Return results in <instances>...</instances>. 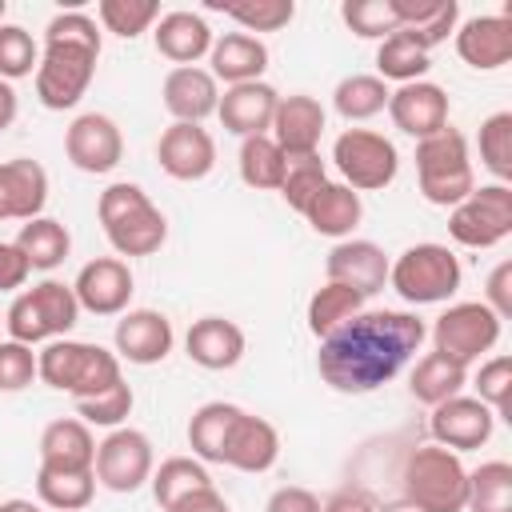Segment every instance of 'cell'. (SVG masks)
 Instances as JSON below:
<instances>
[{"label": "cell", "mask_w": 512, "mask_h": 512, "mask_svg": "<svg viewBox=\"0 0 512 512\" xmlns=\"http://www.w3.org/2000/svg\"><path fill=\"white\" fill-rule=\"evenodd\" d=\"M428 324L416 312L376 308L352 316L344 328L320 340L316 372L332 392L368 396L384 388L424 344Z\"/></svg>", "instance_id": "obj_1"}, {"label": "cell", "mask_w": 512, "mask_h": 512, "mask_svg": "<svg viewBox=\"0 0 512 512\" xmlns=\"http://www.w3.org/2000/svg\"><path fill=\"white\" fill-rule=\"evenodd\" d=\"M100 60V28L88 12H60L44 28V52L36 64V100L48 112L76 108L88 92Z\"/></svg>", "instance_id": "obj_2"}, {"label": "cell", "mask_w": 512, "mask_h": 512, "mask_svg": "<svg viewBox=\"0 0 512 512\" xmlns=\"http://www.w3.org/2000/svg\"><path fill=\"white\" fill-rule=\"evenodd\" d=\"M96 216L116 256H152L168 240V220L140 184H108L96 200Z\"/></svg>", "instance_id": "obj_3"}, {"label": "cell", "mask_w": 512, "mask_h": 512, "mask_svg": "<svg viewBox=\"0 0 512 512\" xmlns=\"http://www.w3.org/2000/svg\"><path fill=\"white\" fill-rule=\"evenodd\" d=\"M36 376L48 388L68 392L72 400H92L124 380L116 352L88 340H68V336L48 340L44 352H36Z\"/></svg>", "instance_id": "obj_4"}, {"label": "cell", "mask_w": 512, "mask_h": 512, "mask_svg": "<svg viewBox=\"0 0 512 512\" xmlns=\"http://www.w3.org/2000/svg\"><path fill=\"white\" fill-rule=\"evenodd\" d=\"M400 488L412 512H464L468 468L440 444H420L400 468Z\"/></svg>", "instance_id": "obj_5"}, {"label": "cell", "mask_w": 512, "mask_h": 512, "mask_svg": "<svg viewBox=\"0 0 512 512\" xmlns=\"http://www.w3.org/2000/svg\"><path fill=\"white\" fill-rule=\"evenodd\" d=\"M76 320H80V304H76L72 284H64V280H40V284L16 292V300L4 312L8 340H20L28 348L68 336L76 328Z\"/></svg>", "instance_id": "obj_6"}, {"label": "cell", "mask_w": 512, "mask_h": 512, "mask_svg": "<svg viewBox=\"0 0 512 512\" xmlns=\"http://www.w3.org/2000/svg\"><path fill=\"white\" fill-rule=\"evenodd\" d=\"M416 180H420L424 200L436 208H456L476 188L468 140L452 124L428 140H416Z\"/></svg>", "instance_id": "obj_7"}, {"label": "cell", "mask_w": 512, "mask_h": 512, "mask_svg": "<svg viewBox=\"0 0 512 512\" xmlns=\"http://www.w3.org/2000/svg\"><path fill=\"white\" fill-rule=\"evenodd\" d=\"M460 260L448 252V244H412L388 264V284L404 304H444L460 288Z\"/></svg>", "instance_id": "obj_8"}, {"label": "cell", "mask_w": 512, "mask_h": 512, "mask_svg": "<svg viewBox=\"0 0 512 512\" xmlns=\"http://www.w3.org/2000/svg\"><path fill=\"white\" fill-rule=\"evenodd\" d=\"M500 316L484 304V300H464V304H448L436 324H432V352H440L444 360L468 368L476 364L484 352L496 348L500 340Z\"/></svg>", "instance_id": "obj_9"}, {"label": "cell", "mask_w": 512, "mask_h": 512, "mask_svg": "<svg viewBox=\"0 0 512 512\" xmlns=\"http://www.w3.org/2000/svg\"><path fill=\"white\" fill-rule=\"evenodd\" d=\"M332 164L340 168L344 184L352 192H380L396 180L400 172V156L396 144L372 128H348L336 136L332 144Z\"/></svg>", "instance_id": "obj_10"}, {"label": "cell", "mask_w": 512, "mask_h": 512, "mask_svg": "<svg viewBox=\"0 0 512 512\" xmlns=\"http://www.w3.org/2000/svg\"><path fill=\"white\" fill-rule=\"evenodd\" d=\"M448 236L464 248H496L512 236V188L480 184L448 212Z\"/></svg>", "instance_id": "obj_11"}, {"label": "cell", "mask_w": 512, "mask_h": 512, "mask_svg": "<svg viewBox=\"0 0 512 512\" xmlns=\"http://www.w3.org/2000/svg\"><path fill=\"white\" fill-rule=\"evenodd\" d=\"M152 440L136 428H112L100 444H96V484H104L108 492H136L152 480Z\"/></svg>", "instance_id": "obj_12"}, {"label": "cell", "mask_w": 512, "mask_h": 512, "mask_svg": "<svg viewBox=\"0 0 512 512\" xmlns=\"http://www.w3.org/2000/svg\"><path fill=\"white\" fill-rule=\"evenodd\" d=\"M64 156L88 176H104L124 160V132L104 112H84L64 132Z\"/></svg>", "instance_id": "obj_13"}, {"label": "cell", "mask_w": 512, "mask_h": 512, "mask_svg": "<svg viewBox=\"0 0 512 512\" xmlns=\"http://www.w3.org/2000/svg\"><path fill=\"white\" fill-rule=\"evenodd\" d=\"M72 292H76V304L92 316H124L136 292L132 268L120 256H96L76 272Z\"/></svg>", "instance_id": "obj_14"}, {"label": "cell", "mask_w": 512, "mask_h": 512, "mask_svg": "<svg viewBox=\"0 0 512 512\" xmlns=\"http://www.w3.org/2000/svg\"><path fill=\"white\" fill-rule=\"evenodd\" d=\"M432 440L448 452H472L480 444L492 440V428H496V412L488 404H480L476 396H452L444 404L432 408Z\"/></svg>", "instance_id": "obj_15"}, {"label": "cell", "mask_w": 512, "mask_h": 512, "mask_svg": "<svg viewBox=\"0 0 512 512\" xmlns=\"http://www.w3.org/2000/svg\"><path fill=\"white\" fill-rule=\"evenodd\" d=\"M388 116L392 124L412 136V140H428L436 132L448 128V92L432 80H412V84H400L392 96H388Z\"/></svg>", "instance_id": "obj_16"}, {"label": "cell", "mask_w": 512, "mask_h": 512, "mask_svg": "<svg viewBox=\"0 0 512 512\" xmlns=\"http://www.w3.org/2000/svg\"><path fill=\"white\" fill-rule=\"evenodd\" d=\"M156 160L172 180H204L216 168V140L204 124H168L156 144Z\"/></svg>", "instance_id": "obj_17"}, {"label": "cell", "mask_w": 512, "mask_h": 512, "mask_svg": "<svg viewBox=\"0 0 512 512\" xmlns=\"http://www.w3.org/2000/svg\"><path fill=\"white\" fill-rule=\"evenodd\" d=\"M112 340H116V356L120 360L148 368V364H160L172 352L176 332H172V320L164 312H156V308H128L116 320Z\"/></svg>", "instance_id": "obj_18"}, {"label": "cell", "mask_w": 512, "mask_h": 512, "mask_svg": "<svg viewBox=\"0 0 512 512\" xmlns=\"http://www.w3.org/2000/svg\"><path fill=\"white\" fill-rule=\"evenodd\" d=\"M388 256L380 244L372 240H340L328 260H324V272H328V284H344V288H356L364 300L376 296L384 284H388Z\"/></svg>", "instance_id": "obj_19"}, {"label": "cell", "mask_w": 512, "mask_h": 512, "mask_svg": "<svg viewBox=\"0 0 512 512\" xmlns=\"http://www.w3.org/2000/svg\"><path fill=\"white\" fill-rule=\"evenodd\" d=\"M456 56L476 72H496L512 60V16H472L456 32Z\"/></svg>", "instance_id": "obj_20"}, {"label": "cell", "mask_w": 512, "mask_h": 512, "mask_svg": "<svg viewBox=\"0 0 512 512\" xmlns=\"http://www.w3.org/2000/svg\"><path fill=\"white\" fill-rule=\"evenodd\" d=\"M276 104H280V92H276L272 84H264V80H252V84H232V88H224V96H220V104H216V116H220V124H224L232 136H240V140H248V136H268L272 116H276Z\"/></svg>", "instance_id": "obj_21"}, {"label": "cell", "mask_w": 512, "mask_h": 512, "mask_svg": "<svg viewBox=\"0 0 512 512\" xmlns=\"http://www.w3.org/2000/svg\"><path fill=\"white\" fill-rule=\"evenodd\" d=\"M276 460H280V432H276V424L240 408V416H236V424H232V432L224 440L220 464L256 476V472H268Z\"/></svg>", "instance_id": "obj_22"}, {"label": "cell", "mask_w": 512, "mask_h": 512, "mask_svg": "<svg viewBox=\"0 0 512 512\" xmlns=\"http://www.w3.org/2000/svg\"><path fill=\"white\" fill-rule=\"evenodd\" d=\"M160 96H164V108L172 112L176 124H204L220 104V84L208 68L188 64V68H172L164 76Z\"/></svg>", "instance_id": "obj_23"}, {"label": "cell", "mask_w": 512, "mask_h": 512, "mask_svg": "<svg viewBox=\"0 0 512 512\" xmlns=\"http://www.w3.org/2000/svg\"><path fill=\"white\" fill-rule=\"evenodd\" d=\"M268 136L280 144L284 156H308V152H316L320 148V136H324V108H320V100L308 96V92L280 96Z\"/></svg>", "instance_id": "obj_24"}, {"label": "cell", "mask_w": 512, "mask_h": 512, "mask_svg": "<svg viewBox=\"0 0 512 512\" xmlns=\"http://www.w3.org/2000/svg\"><path fill=\"white\" fill-rule=\"evenodd\" d=\"M48 204V172L32 156L0 164V220H36Z\"/></svg>", "instance_id": "obj_25"}, {"label": "cell", "mask_w": 512, "mask_h": 512, "mask_svg": "<svg viewBox=\"0 0 512 512\" xmlns=\"http://www.w3.org/2000/svg\"><path fill=\"white\" fill-rule=\"evenodd\" d=\"M184 352L192 364H200L208 372H224L244 360V332L228 316H200V320H192V328L184 336Z\"/></svg>", "instance_id": "obj_26"}, {"label": "cell", "mask_w": 512, "mask_h": 512, "mask_svg": "<svg viewBox=\"0 0 512 512\" xmlns=\"http://www.w3.org/2000/svg\"><path fill=\"white\" fill-rule=\"evenodd\" d=\"M152 40H156V52L164 60H172L176 68H188L196 60H204L212 52V28L200 12H188V8H176V12H164L156 24H152Z\"/></svg>", "instance_id": "obj_27"}, {"label": "cell", "mask_w": 512, "mask_h": 512, "mask_svg": "<svg viewBox=\"0 0 512 512\" xmlns=\"http://www.w3.org/2000/svg\"><path fill=\"white\" fill-rule=\"evenodd\" d=\"M96 464V436L80 416L48 420L40 432V468H68V472H92Z\"/></svg>", "instance_id": "obj_28"}, {"label": "cell", "mask_w": 512, "mask_h": 512, "mask_svg": "<svg viewBox=\"0 0 512 512\" xmlns=\"http://www.w3.org/2000/svg\"><path fill=\"white\" fill-rule=\"evenodd\" d=\"M208 72L216 76V84L224 80L228 88L232 84H252L264 76L268 68V44L260 36H248V32H224L212 40V52H208Z\"/></svg>", "instance_id": "obj_29"}, {"label": "cell", "mask_w": 512, "mask_h": 512, "mask_svg": "<svg viewBox=\"0 0 512 512\" xmlns=\"http://www.w3.org/2000/svg\"><path fill=\"white\" fill-rule=\"evenodd\" d=\"M360 216H364L360 192H352L344 180H328L316 192V200L304 208V220L312 224V232L332 236V240H348L352 228L360 224Z\"/></svg>", "instance_id": "obj_30"}, {"label": "cell", "mask_w": 512, "mask_h": 512, "mask_svg": "<svg viewBox=\"0 0 512 512\" xmlns=\"http://www.w3.org/2000/svg\"><path fill=\"white\" fill-rule=\"evenodd\" d=\"M396 20L404 32H412L416 44H424L428 52L436 44H444L456 32L460 20V4L456 0H392Z\"/></svg>", "instance_id": "obj_31"}, {"label": "cell", "mask_w": 512, "mask_h": 512, "mask_svg": "<svg viewBox=\"0 0 512 512\" xmlns=\"http://www.w3.org/2000/svg\"><path fill=\"white\" fill-rule=\"evenodd\" d=\"M12 244H16V252L28 260L32 272H52V268H60V264L68 260V252H72L68 228H64L60 220H52V216L24 220Z\"/></svg>", "instance_id": "obj_32"}, {"label": "cell", "mask_w": 512, "mask_h": 512, "mask_svg": "<svg viewBox=\"0 0 512 512\" xmlns=\"http://www.w3.org/2000/svg\"><path fill=\"white\" fill-rule=\"evenodd\" d=\"M236 416H240V408L228 404V400H208V404H200L192 412V420H188V448H192V456L200 464H220L224 440H228Z\"/></svg>", "instance_id": "obj_33"}, {"label": "cell", "mask_w": 512, "mask_h": 512, "mask_svg": "<svg viewBox=\"0 0 512 512\" xmlns=\"http://www.w3.org/2000/svg\"><path fill=\"white\" fill-rule=\"evenodd\" d=\"M428 68H432V52L424 44H416L412 32H404V28H396L392 36H384L380 48H376V76L384 84L388 80H396V84L424 80Z\"/></svg>", "instance_id": "obj_34"}, {"label": "cell", "mask_w": 512, "mask_h": 512, "mask_svg": "<svg viewBox=\"0 0 512 512\" xmlns=\"http://www.w3.org/2000/svg\"><path fill=\"white\" fill-rule=\"evenodd\" d=\"M464 384H468V368H460V364L444 360L440 352L420 356V360H416V368H412V376H408V392H412L420 404H428V408H436V404H444V400L460 396V392H464Z\"/></svg>", "instance_id": "obj_35"}, {"label": "cell", "mask_w": 512, "mask_h": 512, "mask_svg": "<svg viewBox=\"0 0 512 512\" xmlns=\"http://www.w3.org/2000/svg\"><path fill=\"white\" fill-rule=\"evenodd\" d=\"M36 496L52 512H80L96 496V472H68V468H36Z\"/></svg>", "instance_id": "obj_36"}, {"label": "cell", "mask_w": 512, "mask_h": 512, "mask_svg": "<svg viewBox=\"0 0 512 512\" xmlns=\"http://www.w3.org/2000/svg\"><path fill=\"white\" fill-rule=\"evenodd\" d=\"M388 96H392V88H388L380 76L352 72V76H344V80L336 84L332 104H336V112H340L348 124H360V120L380 116V112L388 108Z\"/></svg>", "instance_id": "obj_37"}, {"label": "cell", "mask_w": 512, "mask_h": 512, "mask_svg": "<svg viewBox=\"0 0 512 512\" xmlns=\"http://www.w3.org/2000/svg\"><path fill=\"white\" fill-rule=\"evenodd\" d=\"M364 312V296L356 292V288H344V284H324V288H316L312 292V300H308V332L316 336V340H324V336H332L336 328H344L352 316H360Z\"/></svg>", "instance_id": "obj_38"}, {"label": "cell", "mask_w": 512, "mask_h": 512, "mask_svg": "<svg viewBox=\"0 0 512 512\" xmlns=\"http://www.w3.org/2000/svg\"><path fill=\"white\" fill-rule=\"evenodd\" d=\"M152 496H156V504L168 512L176 500H184L188 492H196V488H208L212 484V476H208V468L196 460V456H168V460H160V468H152Z\"/></svg>", "instance_id": "obj_39"}, {"label": "cell", "mask_w": 512, "mask_h": 512, "mask_svg": "<svg viewBox=\"0 0 512 512\" xmlns=\"http://www.w3.org/2000/svg\"><path fill=\"white\" fill-rule=\"evenodd\" d=\"M284 152L272 136H248L240 140V180L256 192H276L280 180H284Z\"/></svg>", "instance_id": "obj_40"}, {"label": "cell", "mask_w": 512, "mask_h": 512, "mask_svg": "<svg viewBox=\"0 0 512 512\" xmlns=\"http://www.w3.org/2000/svg\"><path fill=\"white\" fill-rule=\"evenodd\" d=\"M468 512H512V464L508 460H484L476 472H468Z\"/></svg>", "instance_id": "obj_41"}, {"label": "cell", "mask_w": 512, "mask_h": 512, "mask_svg": "<svg viewBox=\"0 0 512 512\" xmlns=\"http://www.w3.org/2000/svg\"><path fill=\"white\" fill-rule=\"evenodd\" d=\"M328 184V168L320 160V152H308V156H288L284 160V180H280V196L288 208H296L304 216V208L316 200V192Z\"/></svg>", "instance_id": "obj_42"}, {"label": "cell", "mask_w": 512, "mask_h": 512, "mask_svg": "<svg viewBox=\"0 0 512 512\" xmlns=\"http://www.w3.org/2000/svg\"><path fill=\"white\" fill-rule=\"evenodd\" d=\"M96 16H100L104 32H112L120 40H136L140 32H148L160 20V4L156 0H100Z\"/></svg>", "instance_id": "obj_43"}, {"label": "cell", "mask_w": 512, "mask_h": 512, "mask_svg": "<svg viewBox=\"0 0 512 512\" xmlns=\"http://www.w3.org/2000/svg\"><path fill=\"white\" fill-rule=\"evenodd\" d=\"M220 8L228 20L240 24V32H280L284 24H292L296 4L292 0H240V4H212Z\"/></svg>", "instance_id": "obj_44"}, {"label": "cell", "mask_w": 512, "mask_h": 512, "mask_svg": "<svg viewBox=\"0 0 512 512\" xmlns=\"http://www.w3.org/2000/svg\"><path fill=\"white\" fill-rule=\"evenodd\" d=\"M480 164L496 176V184L512 180V112H492L480 124Z\"/></svg>", "instance_id": "obj_45"}, {"label": "cell", "mask_w": 512, "mask_h": 512, "mask_svg": "<svg viewBox=\"0 0 512 512\" xmlns=\"http://www.w3.org/2000/svg\"><path fill=\"white\" fill-rule=\"evenodd\" d=\"M340 20L360 40H384V36H392L400 28L392 0H344L340 4Z\"/></svg>", "instance_id": "obj_46"}, {"label": "cell", "mask_w": 512, "mask_h": 512, "mask_svg": "<svg viewBox=\"0 0 512 512\" xmlns=\"http://www.w3.org/2000/svg\"><path fill=\"white\" fill-rule=\"evenodd\" d=\"M40 64V44L32 40L28 28L20 24H0V80H24L36 76Z\"/></svg>", "instance_id": "obj_47"}, {"label": "cell", "mask_w": 512, "mask_h": 512, "mask_svg": "<svg viewBox=\"0 0 512 512\" xmlns=\"http://www.w3.org/2000/svg\"><path fill=\"white\" fill-rule=\"evenodd\" d=\"M132 404H136V396H132V388L120 380L116 388H108V392H100V396H92V400H76V416H80L88 428H120V424L128 420Z\"/></svg>", "instance_id": "obj_48"}, {"label": "cell", "mask_w": 512, "mask_h": 512, "mask_svg": "<svg viewBox=\"0 0 512 512\" xmlns=\"http://www.w3.org/2000/svg\"><path fill=\"white\" fill-rule=\"evenodd\" d=\"M472 388H476V400L480 404H488L496 416H504L508 412V392H512V360L508 356L484 360L480 372H476V380H472Z\"/></svg>", "instance_id": "obj_49"}, {"label": "cell", "mask_w": 512, "mask_h": 512, "mask_svg": "<svg viewBox=\"0 0 512 512\" xmlns=\"http://www.w3.org/2000/svg\"><path fill=\"white\" fill-rule=\"evenodd\" d=\"M36 380V352L20 340H0V392H24Z\"/></svg>", "instance_id": "obj_50"}, {"label": "cell", "mask_w": 512, "mask_h": 512, "mask_svg": "<svg viewBox=\"0 0 512 512\" xmlns=\"http://www.w3.org/2000/svg\"><path fill=\"white\" fill-rule=\"evenodd\" d=\"M484 304H488L500 320H508V316H512V260H500V264L488 272Z\"/></svg>", "instance_id": "obj_51"}, {"label": "cell", "mask_w": 512, "mask_h": 512, "mask_svg": "<svg viewBox=\"0 0 512 512\" xmlns=\"http://www.w3.org/2000/svg\"><path fill=\"white\" fill-rule=\"evenodd\" d=\"M264 512H320V496L312 488H300V484H284L268 496Z\"/></svg>", "instance_id": "obj_52"}, {"label": "cell", "mask_w": 512, "mask_h": 512, "mask_svg": "<svg viewBox=\"0 0 512 512\" xmlns=\"http://www.w3.org/2000/svg\"><path fill=\"white\" fill-rule=\"evenodd\" d=\"M28 260L16 252V244H4L0 240V292H16V288H24V280H28Z\"/></svg>", "instance_id": "obj_53"}, {"label": "cell", "mask_w": 512, "mask_h": 512, "mask_svg": "<svg viewBox=\"0 0 512 512\" xmlns=\"http://www.w3.org/2000/svg\"><path fill=\"white\" fill-rule=\"evenodd\" d=\"M168 512H232V508H228V500L216 492V484H208V488H196V492H188L184 500H176Z\"/></svg>", "instance_id": "obj_54"}, {"label": "cell", "mask_w": 512, "mask_h": 512, "mask_svg": "<svg viewBox=\"0 0 512 512\" xmlns=\"http://www.w3.org/2000/svg\"><path fill=\"white\" fill-rule=\"evenodd\" d=\"M320 512H376V504L360 488H340L320 504Z\"/></svg>", "instance_id": "obj_55"}, {"label": "cell", "mask_w": 512, "mask_h": 512, "mask_svg": "<svg viewBox=\"0 0 512 512\" xmlns=\"http://www.w3.org/2000/svg\"><path fill=\"white\" fill-rule=\"evenodd\" d=\"M16 112H20V100H16V88H12L8 80H0V132H4V128H12V120H16Z\"/></svg>", "instance_id": "obj_56"}, {"label": "cell", "mask_w": 512, "mask_h": 512, "mask_svg": "<svg viewBox=\"0 0 512 512\" xmlns=\"http://www.w3.org/2000/svg\"><path fill=\"white\" fill-rule=\"evenodd\" d=\"M0 512H44V508H40V504H32V500L12 496V500H0Z\"/></svg>", "instance_id": "obj_57"}, {"label": "cell", "mask_w": 512, "mask_h": 512, "mask_svg": "<svg viewBox=\"0 0 512 512\" xmlns=\"http://www.w3.org/2000/svg\"><path fill=\"white\" fill-rule=\"evenodd\" d=\"M4 12H8V0H0V24H4Z\"/></svg>", "instance_id": "obj_58"}]
</instances>
